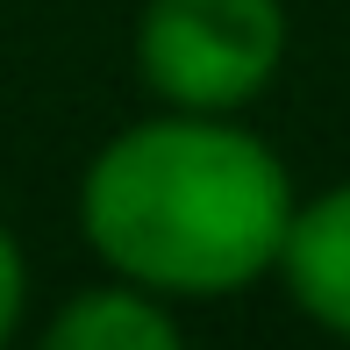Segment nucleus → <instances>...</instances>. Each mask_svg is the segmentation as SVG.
Instances as JSON below:
<instances>
[{
	"mask_svg": "<svg viewBox=\"0 0 350 350\" xmlns=\"http://www.w3.org/2000/svg\"><path fill=\"white\" fill-rule=\"evenodd\" d=\"M86 243L150 293H236L272 272L293 179L272 143L200 107H172L107 143L79 179Z\"/></svg>",
	"mask_w": 350,
	"mask_h": 350,
	"instance_id": "1",
	"label": "nucleus"
},
{
	"mask_svg": "<svg viewBox=\"0 0 350 350\" xmlns=\"http://www.w3.org/2000/svg\"><path fill=\"white\" fill-rule=\"evenodd\" d=\"M286 57V8L279 0H150L136 22L143 86L165 107H229L258 100Z\"/></svg>",
	"mask_w": 350,
	"mask_h": 350,
	"instance_id": "2",
	"label": "nucleus"
},
{
	"mask_svg": "<svg viewBox=\"0 0 350 350\" xmlns=\"http://www.w3.org/2000/svg\"><path fill=\"white\" fill-rule=\"evenodd\" d=\"M272 272L286 279L308 322H322L329 336H350V186H329L308 208H293Z\"/></svg>",
	"mask_w": 350,
	"mask_h": 350,
	"instance_id": "3",
	"label": "nucleus"
},
{
	"mask_svg": "<svg viewBox=\"0 0 350 350\" xmlns=\"http://www.w3.org/2000/svg\"><path fill=\"white\" fill-rule=\"evenodd\" d=\"M43 343L51 350H165V343H179V322L157 308L150 286L122 279V286H86L51 322Z\"/></svg>",
	"mask_w": 350,
	"mask_h": 350,
	"instance_id": "4",
	"label": "nucleus"
},
{
	"mask_svg": "<svg viewBox=\"0 0 350 350\" xmlns=\"http://www.w3.org/2000/svg\"><path fill=\"white\" fill-rule=\"evenodd\" d=\"M22 300H29V265H22V250H14L8 221H0V343H8V329L22 322Z\"/></svg>",
	"mask_w": 350,
	"mask_h": 350,
	"instance_id": "5",
	"label": "nucleus"
}]
</instances>
